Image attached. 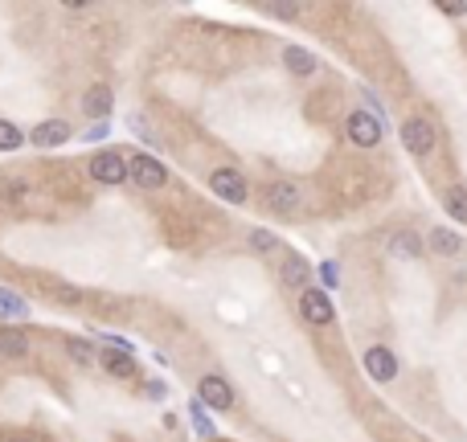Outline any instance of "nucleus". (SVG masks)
<instances>
[{"instance_id": "7ed1b4c3", "label": "nucleus", "mask_w": 467, "mask_h": 442, "mask_svg": "<svg viewBox=\"0 0 467 442\" xmlns=\"http://www.w3.org/2000/svg\"><path fill=\"white\" fill-rule=\"evenodd\" d=\"M91 177L99 185H123L128 180V156H119V152H99L91 160Z\"/></svg>"}, {"instance_id": "f3484780", "label": "nucleus", "mask_w": 467, "mask_h": 442, "mask_svg": "<svg viewBox=\"0 0 467 442\" xmlns=\"http://www.w3.org/2000/svg\"><path fill=\"white\" fill-rule=\"evenodd\" d=\"M431 250H435L439 258H455V254L463 250V242H459V233H451V230H435L431 233Z\"/></svg>"}, {"instance_id": "a211bd4d", "label": "nucleus", "mask_w": 467, "mask_h": 442, "mask_svg": "<svg viewBox=\"0 0 467 442\" xmlns=\"http://www.w3.org/2000/svg\"><path fill=\"white\" fill-rule=\"evenodd\" d=\"M390 250H393V258H418V254H423V242H418L415 233H393Z\"/></svg>"}, {"instance_id": "39448f33", "label": "nucleus", "mask_w": 467, "mask_h": 442, "mask_svg": "<svg viewBox=\"0 0 467 442\" xmlns=\"http://www.w3.org/2000/svg\"><path fill=\"white\" fill-rule=\"evenodd\" d=\"M210 189L218 193L222 201H230V205H242V201H246V180H242V172H234V169H218V172H213Z\"/></svg>"}, {"instance_id": "cd10ccee", "label": "nucleus", "mask_w": 467, "mask_h": 442, "mask_svg": "<svg viewBox=\"0 0 467 442\" xmlns=\"http://www.w3.org/2000/svg\"><path fill=\"white\" fill-rule=\"evenodd\" d=\"M443 12H447V17H463L467 9H463V4H443Z\"/></svg>"}, {"instance_id": "20e7f679", "label": "nucleus", "mask_w": 467, "mask_h": 442, "mask_svg": "<svg viewBox=\"0 0 467 442\" xmlns=\"http://www.w3.org/2000/svg\"><path fill=\"white\" fill-rule=\"evenodd\" d=\"M299 316L308 320V324H316V328H328V324H332V304H328V295L316 291V287H308V291L299 295Z\"/></svg>"}, {"instance_id": "4468645a", "label": "nucleus", "mask_w": 467, "mask_h": 442, "mask_svg": "<svg viewBox=\"0 0 467 442\" xmlns=\"http://www.w3.org/2000/svg\"><path fill=\"white\" fill-rule=\"evenodd\" d=\"M25 352H29V340H25L17 328H0V357L17 360V357H25Z\"/></svg>"}, {"instance_id": "f03ea898", "label": "nucleus", "mask_w": 467, "mask_h": 442, "mask_svg": "<svg viewBox=\"0 0 467 442\" xmlns=\"http://www.w3.org/2000/svg\"><path fill=\"white\" fill-rule=\"evenodd\" d=\"M349 139L357 147H377L382 144V119L373 111H352L349 115Z\"/></svg>"}, {"instance_id": "6ab92c4d", "label": "nucleus", "mask_w": 467, "mask_h": 442, "mask_svg": "<svg viewBox=\"0 0 467 442\" xmlns=\"http://www.w3.org/2000/svg\"><path fill=\"white\" fill-rule=\"evenodd\" d=\"M25 144V131L17 123H9V119H0V152H12V147Z\"/></svg>"}, {"instance_id": "ddd939ff", "label": "nucleus", "mask_w": 467, "mask_h": 442, "mask_svg": "<svg viewBox=\"0 0 467 442\" xmlns=\"http://www.w3.org/2000/svg\"><path fill=\"white\" fill-rule=\"evenodd\" d=\"M25 316H29V299H21L9 287H0V320H25Z\"/></svg>"}, {"instance_id": "9b49d317", "label": "nucleus", "mask_w": 467, "mask_h": 442, "mask_svg": "<svg viewBox=\"0 0 467 442\" xmlns=\"http://www.w3.org/2000/svg\"><path fill=\"white\" fill-rule=\"evenodd\" d=\"M99 360H103V368L111 373V377H136V360H131V352H123V348H107V352H99Z\"/></svg>"}, {"instance_id": "b1692460", "label": "nucleus", "mask_w": 467, "mask_h": 442, "mask_svg": "<svg viewBox=\"0 0 467 442\" xmlns=\"http://www.w3.org/2000/svg\"><path fill=\"white\" fill-rule=\"evenodd\" d=\"M250 246H255V250H275V238H271V233H250Z\"/></svg>"}, {"instance_id": "393cba45", "label": "nucleus", "mask_w": 467, "mask_h": 442, "mask_svg": "<svg viewBox=\"0 0 467 442\" xmlns=\"http://www.w3.org/2000/svg\"><path fill=\"white\" fill-rule=\"evenodd\" d=\"M107 131H111V127H107V123H95V127H91V131H86V144H95V139H107Z\"/></svg>"}, {"instance_id": "412c9836", "label": "nucleus", "mask_w": 467, "mask_h": 442, "mask_svg": "<svg viewBox=\"0 0 467 442\" xmlns=\"http://www.w3.org/2000/svg\"><path fill=\"white\" fill-rule=\"evenodd\" d=\"M189 418H193V426H197V434H202V438H213V422H210V414H205V406L202 401H189Z\"/></svg>"}, {"instance_id": "423d86ee", "label": "nucleus", "mask_w": 467, "mask_h": 442, "mask_svg": "<svg viewBox=\"0 0 467 442\" xmlns=\"http://www.w3.org/2000/svg\"><path fill=\"white\" fill-rule=\"evenodd\" d=\"M197 401L210 406V410H230V406H234L230 381H226V377H202V385H197Z\"/></svg>"}, {"instance_id": "0eeeda50", "label": "nucleus", "mask_w": 467, "mask_h": 442, "mask_svg": "<svg viewBox=\"0 0 467 442\" xmlns=\"http://www.w3.org/2000/svg\"><path fill=\"white\" fill-rule=\"evenodd\" d=\"M402 144H406V152H415V156H426V152L435 147V127L426 123V119H406Z\"/></svg>"}, {"instance_id": "9d476101", "label": "nucleus", "mask_w": 467, "mask_h": 442, "mask_svg": "<svg viewBox=\"0 0 467 442\" xmlns=\"http://www.w3.org/2000/svg\"><path fill=\"white\" fill-rule=\"evenodd\" d=\"M365 373H369L373 381H393L398 360H393L390 348H369V352H365Z\"/></svg>"}, {"instance_id": "4be33fe9", "label": "nucleus", "mask_w": 467, "mask_h": 442, "mask_svg": "<svg viewBox=\"0 0 467 442\" xmlns=\"http://www.w3.org/2000/svg\"><path fill=\"white\" fill-rule=\"evenodd\" d=\"M66 348H70V352H75V360H83V365H91V360L99 357V352L86 344V340H66Z\"/></svg>"}, {"instance_id": "aec40b11", "label": "nucleus", "mask_w": 467, "mask_h": 442, "mask_svg": "<svg viewBox=\"0 0 467 442\" xmlns=\"http://www.w3.org/2000/svg\"><path fill=\"white\" fill-rule=\"evenodd\" d=\"M447 213H451V217H455V221H467V189H459V185H455V189H447Z\"/></svg>"}, {"instance_id": "f8f14e48", "label": "nucleus", "mask_w": 467, "mask_h": 442, "mask_svg": "<svg viewBox=\"0 0 467 442\" xmlns=\"http://www.w3.org/2000/svg\"><path fill=\"white\" fill-rule=\"evenodd\" d=\"M111 103H115V99H111V91H107V86H91V91L83 95V111H86L91 119H99V123L107 119Z\"/></svg>"}, {"instance_id": "a878e982", "label": "nucleus", "mask_w": 467, "mask_h": 442, "mask_svg": "<svg viewBox=\"0 0 467 442\" xmlns=\"http://www.w3.org/2000/svg\"><path fill=\"white\" fill-rule=\"evenodd\" d=\"M320 274H324V283H328V287H336V283H340V271H336L332 263H324V266H320Z\"/></svg>"}, {"instance_id": "c85d7f7f", "label": "nucleus", "mask_w": 467, "mask_h": 442, "mask_svg": "<svg viewBox=\"0 0 467 442\" xmlns=\"http://www.w3.org/2000/svg\"><path fill=\"white\" fill-rule=\"evenodd\" d=\"M9 442H29V438H9Z\"/></svg>"}, {"instance_id": "1a4fd4ad", "label": "nucleus", "mask_w": 467, "mask_h": 442, "mask_svg": "<svg viewBox=\"0 0 467 442\" xmlns=\"http://www.w3.org/2000/svg\"><path fill=\"white\" fill-rule=\"evenodd\" d=\"M266 209L271 213H296L299 209V189L296 185H287V180L271 185V189H266Z\"/></svg>"}, {"instance_id": "f257e3e1", "label": "nucleus", "mask_w": 467, "mask_h": 442, "mask_svg": "<svg viewBox=\"0 0 467 442\" xmlns=\"http://www.w3.org/2000/svg\"><path fill=\"white\" fill-rule=\"evenodd\" d=\"M128 177L136 180L139 189H160V185L169 180V172H164V164H160L156 156H148V152H136V156H128Z\"/></svg>"}, {"instance_id": "6e6552de", "label": "nucleus", "mask_w": 467, "mask_h": 442, "mask_svg": "<svg viewBox=\"0 0 467 442\" xmlns=\"http://www.w3.org/2000/svg\"><path fill=\"white\" fill-rule=\"evenodd\" d=\"M66 139H70V123L66 119H45V123H37L29 131V144H37V147H58Z\"/></svg>"}, {"instance_id": "dca6fc26", "label": "nucleus", "mask_w": 467, "mask_h": 442, "mask_svg": "<svg viewBox=\"0 0 467 442\" xmlns=\"http://www.w3.org/2000/svg\"><path fill=\"white\" fill-rule=\"evenodd\" d=\"M283 283L291 287V291H308V263H304V258H287L283 263Z\"/></svg>"}, {"instance_id": "2eb2a0df", "label": "nucleus", "mask_w": 467, "mask_h": 442, "mask_svg": "<svg viewBox=\"0 0 467 442\" xmlns=\"http://www.w3.org/2000/svg\"><path fill=\"white\" fill-rule=\"evenodd\" d=\"M283 58H287V70L291 74H299V78H308V74H316V58H312L308 50H299V45H291V50H283Z\"/></svg>"}, {"instance_id": "bb28decb", "label": "nucleus", "mask_w": 467, "mask_h": 442, "mask_svg": "<svg viewBox=\"0 0 467 442\" xmlns=\"http://www.w3.org/2000/svg\"><path fill=\"white\" fill-rule=\"evenodd\" d=\"M144 390H148V398H152V401H164V393H169V390H164V385H160V381H148Z\"/></svg>"}, {"instance_id": "5701e85b", "label": "nucleus", "mask_w": 467, "mask_h": 442, "mask_svg": "<svg viewBox=\"0 0 467 442\" xmlns=\"http://www.w3.org/2000/svg\"><path fill=\"white\" fill-rule=\"evenodd\" d=\"M263 12H271V17H283V21H291V17H299L296 4H266Z\"/></svg>"}]
</instances>
